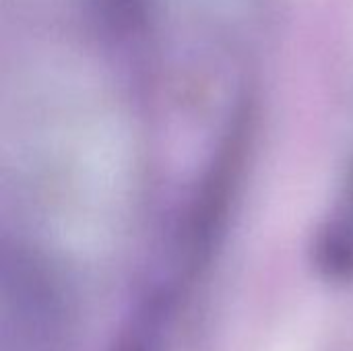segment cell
Listing matches in <instances>:
<instances>
[{
	"instance_id": "obj_3",
	"label": "cell",
	"mask_w": 353,
	"mask_h": 351,
	"mask_svg": "<svg viewBox=\"0 0 353 351\" xmlns=\"http://www.w3.org/2000/svg\"><path fill=\"white\" fill-rule=\"evenodd\" d=\"M321 263L329 277H353V234L347 230L331 232L321 248Z\"/></svg>"
},
{
	"instance_id": "obj_2",
	"label": "cell",
	"mask_w": 353,
	"mask_h": 351,
	"mask_svg": "<svg viewBox=\"0 0 353 351\" xmlns=\"http://www.w3.org/2000/svg\"><path fill=\"white\" fill-rule=\"evenodd\" d=\"M174 310L176 300L170 292H153L128 317L112 351H165Z\"/></svg>"
},
{
	"instance_id": "obj_1",
	"label": "cell",
	"mask_w": 353,
	"mask_h": 351,
	"mask_svg": "<svg viewBox=\"0 0 353 351\" xmlns=\"http://www.w3.org/2000/svg\"><path fill=\"white\" fill-rule=\"evenodd\" d=\"M62 325L54 290L39 277L17 275L6 292L4 351H64Z\"/></svg>"
}]
</instances>
